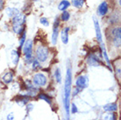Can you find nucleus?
<instances>
[{
  "label": "nucleus",
  "mask_w": 121,
  "mask_h": 120,
  "mask_svg": "<svg viewBox=\"0 0 121 120\" xmlns=\"http://www.w3.org/2000/svg\"><path fill=\"white\" fill-rule=\"evenodd\" d=\"M71 83H72V72H71V69L68 68L66 73L65 82H64L63 98H62L64 109L66 111L67 120H69V104H70V94H71Z\"/></svg>",
  "instance_id": "obj_1"
},
{
  "label": "nucleus",
  "mask_w": 121,
  "mask_h": 120,
  "mask_svg": "<svg viewBox=\"0 0 121 120\" xmlns=\"http://www.w3.org/2000/svg\"><path fill=\"white\" fill-rule=\"evenodd\" d=\"M93 21H94V26H95V31H96V37H97V39L99 44H102L103 43V35H102V33H101V29H100V25L99 22H98V19H97L96 17H93Z\"/></svg>",
  "instance_id": "obj_8"
},
{
  "label": "nucleus",
  "mask_w": 121,
  "mask_h": 120,
  "mask_svg": "<svg viewBox=\"0 0 121 120\" xmlns=\"http://www.w3.org/2000/svg\"><path fill=\"white\" fill-rule=\"evenodd\" d=\"M33 82L34 84V86L43 87L48 82V79H47V76L44 74H42V73H37V74L33 75Z\"/></svg>",
  "instance_id": "obj_5"
},
{
  "label": "nucleus",
  "mask_w": 121,
  "mask_h": 120,
  "mask_svg": "<svg viewBox=\"0 0 121 120\" xmlns=\"http://www.w3.org/2000/svg\"><path fill=\"white\" fill-rule=\"evenodd\" d=\"M120 39H118V38H113V40H112V43H113V45L115 46L116 47H120Z\"/></svg>",
  "instance_id": "obj_26"
},
{
  "label": "nucleus",
  "mask_w": 121,
  "mask_h": 120,
  "mask_svg": "<svg viewBox=\"0 0 121 120\" xmlns=\"http://www.w3.org/2000/svg\"><path fill=\"white\" fill-rule=\"evenodd\" d=\"M5 12L7 16L9 17V18H14L15 16H17L19 13V10L18 8H16V7H7L5 9Z\"/></svg>",
  "instance_id": "obj_11"
},
{
  "label": "nucleus",
  "mask_w": 121,
  "mask_h": 120,
  "mask_svg": "<svg viewBox=\"0 0 121 120\" xmlns=\"http://www.w3.org/2000/svg\"><path fill=\"white\" fill-rule=\"evenodd\" d=\"M26 14L23 13H18V15L15 16L14 18L12 19V31L18 34V35H21L22 33L26 30Z\"/></svg>",
  "instance_id": "obj_2"
},
{
  "label": "nucleus",
  "mask_w": 121,
  "mask_h": 120,
  "mask_svg": "<svg viewBox=\"0 0 121 120\" xmlns=\"http://www.w3.org/2000/svg\"><path fill=\"white\" fill-rule=\"evenodd\" d=\"M70 18V13L69 12H68V11H63L62 13L60 14V20L63 21V22H67V21H69Z\"/></svg>",
  "instance_id": "obj_17"
},
{
  "label": "nucleus",
  "mask_w": 121,
  "mask_h": 120,
  "mask_svg": "<svg viewBox=\"0 0 121 120\" xmlns=\"http://www.w3.org/2000/svg\"><path fill=\"white\" fill-rule=\"evenodd\" d=\"M55 81H57L58 83H60V81H61V74H60V70L59 69H55Z\"/></svg>",
  "instance_id": "obj_23"
},
{
  "label": "nucleus",
  "mask_w": 121,
  "mask_h": 120,
  "mask_svg": "<svg viewBox=\"0 0 121 120\" xmlns=\"http://www.w3.org/2000/svg\"><path fill=\"white\" fill-rule=\"evenodd\" d=\"M36 59L39 60V62H45L48 60L49 56V50L48 47L43 45H39L36 47Z\"/></svg>",
  "instance_id": "obj_4"
},
{
  "label": "nucleus",
  "mask_w": 121,
  "mask_h": 120,
  "mask_svg": "<svg viewBox=\"0 0 121 120\" xmlns=\"http://www.w3.org/2000/svg\"><path fill=\"white\" fill-rule=\"evenodd\" d=\"M26 107H28V109L26 108V110H27V111H30L32 109H33V105L32 104H27V106Z\"/></svg>",
  "instance_id": "obj_32"
},
{
  "label": "nucleus",
  "mask_w": 121,
  "mask_h": 120,
  "mask_svg": "<svg viewBox=\"0 0 121 120\" xmlns=\"http://www.w3.org/2000/svg\"><path fill=\"white\" fill-rule=\"evenodd\" d=\"M104 111H108V112H115L118 110V105L115 103H108V104L104 106Z\"/></svg>",
  "instance_id": "obj_14"
},
{
  "label": "nucleus",
  "mask_w": 121,
  "mask_h": 120,
  "mask_svg": "<svg viewBox=\"0 0 121 120\" xmlns=\"http://www.w3.org/2000/svg\"><path fill=\"white\" fill-rule=\"evenodd\" d=\"M109 12V4L106 1H103L97 7V15L99 17H104Z\"/></svg>",
  "instance_id": "obj_7"
},
{
  "label": "nucleus",
  "mask_w": 121,
  "mask_h": 120,
  "mask_svg": "<svg viewBox=\"0 0 121 120\" xmlns=\"http://www.w3.org/2000/svg\"><path fill=\"white\" fill-rule=\"evenodd\" d=\"M4 0H0V11L4 10Z\"/></svg>",
  "instance_id": "obj_29"
},
{
  "label": "nucleus",
  "mask_w": 121,
  "mask_h": 120,
  "mask_svg": "<svg viewBox=\"0 0 121 120\" xmlns=\"http://www.w3.org/2000/svg\"><path fill=\"white\" fill-rule=\"evenodd\" d=\"M58 35H59V28H55L53 29V34H52V43L55 45L57 43Z\"/></svg>",
  "instance_id": "obj_18"
},
{
  "label": "nucleus",
  "mask_w": 121,
  "mask_h": 120,
  "mask_svg": "<svg viewBox=\"0 0 121 120\" xmlns=\"http://www.w3.org/2000/svg\"><path fill=\"white\" fill-rule=\"evenodd\" d=\"M89 86V78L87 75H79L76 80V88L79 90H83Z\"/></svg>",
  "instance_id": "obj_6"
},
{
  "label": "nucleus",
  "mask_w": 121,
  "mask_h": 120,
  "mask_svg": "<svg viewBox=\"0 0 121 120\" xmlns=\"http://www.w3.org/2000/svg\"><path fill=\"white\" fill-rule=\"evenodd\" d=\"M117 119V117L114 112H111L109 115H107L105 117H104V120H116Z\"/></svg>",
  "instance_id": "obj_25"
},
{
  "label": "nucleus",
  "mask_w": 121,
  "mask_h": 120,
  "mask_svg": "<svg viewBox=\"0 0 121 120\" xmlns=\"http://www.w3.org/2000/svg\"><path fill=\"white\" fill-rule=\"evenodd\" d=\"M116 75H117V77L118 78H120V69H116Z\"/></svg>",
  "instance_id": "obj_31"
},
{
  "label": "nucleus",
  "mask_w": 121,
  "mask_h": 120,
  "mask_svg": "<svg viewBox=\"0 0 121 120\" xmlns=\"http://www.w3.org/2000/svg\"><path fill=\"white\" fill-rule=\"evenodd\" d=\"M70 5H71V4H70L69 1H68V0H61L59 4H58V9L61 11V12H63V11H66L68 8H69Z\"/></svg>",
  "instance_id": "obj_12"
},
{
  "label": "nucleus",
  "mask_w": 121,
  "mask_h": 120,
  "mask_svg": "<svg viewBox=\"0 0 121 120\" xmlns=\"http://www.w3.org/2000/svg\"><path fill=\"white\" fill-rule=\"evenodd\" d=\"M39 23H40L41 25H43L44 26H49L48 19L47 18H45V17L39 18Z\"/></svg>",
  "instance_id": "obj_24"
},
{
  "label": "nucleus",
  "mask_w": 121,
  "mask_h": 120,
  "mask_svg": "<svg viewBox=\"0 0 121 120\" xmlns=\"http://www.w3.org/2000/svg\"><path fill=\"white\" fill-rule=\"evenodd\" d=\"M12 61L13 63L17 65L18 62V60H19V54H18V51L16 50H12Z\"/></svg>",
  "instance_id": "obj_20"
},
{
  "label": "nucleus",
  "mask_w": 121,
  "mask_h": 120,
  "mask_svg": "<svg viewBox=\"0 0 121 120\" xmlns=\"http://www.w3.org/2000/svg\"><path fill=\"white\" fill-rule=\"evenodd\" d=\"M38 98H39V99H40V100H44V101L48 103L49 105H52V100H51V98H50V97H49L48 95H46V94H43V93L39 94V96H38Z\"/></svg>",
  "instance_id": "obj_19"
},
{
  "label": "nucleus",
  "mask_w": 121,
  "mask_h": 120,
  "mask_svg": "<svg viewBox=\"0 0 121 120\" xmlns=\"http://www.w3.org/2000/svg\"><path fill=\"white\" fill-rule=\"evenodd\" d=\"M87 61H88L89 65H91V66H98L100 63L99 58L97 57V56H96V55L93 54H91L89 55Z\"/></svg>",
  "instance_id": "obj_10"
},
{
  "label": "nucleus",
  "mask_w": 121,
  "mask_h": 120,
  "mask_svg": "<svg viewBox=\"0 0 121 120\" xmlns=\"http://www.w3.org/2000/svg\"><path fill=\"white\" fill-rule=\"evenodd\" d=\"M60 18L57 17V18H55V22H54V26H53V29H55V28H59V26H60Z\"/></svg>",
  "instance_id": "obj_27"
},
{
  "label": "nucleus",
  "mask_w": 121,
  "mask_h": 120,
  "mask_svg": "<svg viewBox=\"0 0 121 120\" xmlns=\"http://www.w3.org/2000/svg\"><path fill=\"white\" fill-rule=\"evenodd\" d=\"M12 80H13V73L12 72L5 73V74L3 75V77H2V81H3L4 83H5V84L11 83L12 81Z\"/></svg>",
  "instance_id": "obj_13"
},
{
  "label": "nucleus",
  "mask_w": 121,
  "mask_h": 120,
  "mask_svg": "<svg viewBox=\"0 0 121 120\" xmlns=\"http://www.w3.org/2000/svg\"><path fill=\"white\" fill-rule=\"evenodd\" d=\"M85 3V0H72L71 2V4H72L74 7H76L77 9H81L83 7V4Z\"/></svg>",
  "instance_id": "obj_16"
},
{
  "label": "nucleus",
  "mask_w": 121,
  "mask_h": 120,
  "mask_svg": "<svg viewBox=\"0 0 121 120\" xmlns=\"http://www.w3.org/2000/svg\"><path fill=\"white\" fill-rule=\"evenodd\" d=\"M31 1H33V2H37V1H39V0H31Z\"/></svg>",
  "instance_id": "obj_33"
},
{
  "label": "nucleus",
  "mask_w": 121,
  "mask_h": 120,
  "mask_svg": "<svg viewBox=\"0 0 121 120\" xmlns=\"http://www.w3.org/2000/svg\"><path fill=\"white\" fill-rule=\"evenodd\" d=\"M69 27H65L60 32V39H61L62 43L65 45L68 44V42H69Z\"/></svg>",
  "instance_id": "obj_9"
},
{
  "label": "nucleus",
  "mask_w": 121,
  "mask_h": 120,
  "mask_svg": "<svg viewBox=\"0 0 121 120\" xmlns=\"http://www.w3.org/2000/svg\"><path fill=\"white\" fill-rule=\"evenodd\" d=\"M32 64H33V69L34 71H38V70L41 69V65H40L39 61L37 59H33Z\"/></svg>",
  "instance_id": "obj_22"
},
{
  "label": "nucleus",
  "mask_w": 121,
  "mask_h": 120,
  "mask_svg": "<svg viewBox=\"0 0 121 120\" xmlns=\"http://www.w3.org/2000/svg\"><path fill=\"white\" fill-rule=\"evenodd\" d=\"M77 111H78V110H77V107L76 106V104H74V103H73V104L71 105V112L75 114V113H76Z\"/></svg>",
  "instance_id": "obj_28"
},
{
  "label": "nucleus",
  "mask_w": 121,
  "mask_h": 120,
  "mask_svg": "<svg viewBox=\"0 0 121 120\" xmlns=\"http://www.w3.org/2000/svg\"><path fill=\"white\" fill-rule=\"evenodd\" d=\"M23 48V53L25 54V60L26 64H31L33 62V42L32 39H27L26 40L24 46L22 47Z\"/></svg>",
  "instance_id": "obj_3"
},
{
  "label": "nucleus",
  "mask_w": 121,
  "mask_h": 120,
  "mask_svg": "<svg viewBox=\"0 0 121 120\" xmlns=\"http://www.w3.org/2000/svg\"><path fill=\"white\" fill-rule=\"evenodd\" d=\"M111 34L113 38H118L121 39V27L120 26H115L112 28L111 30Z\"/></svg>",
  "instance_id": "obj_15"
},
{
  "label": "nucleus",
  "mask_w": 121,
  "mask_h": 120,
  "mask_svg": "<svg viewBox=\"0 0 121 120\" xmlns=\"http://www.w3.org/2000/svg\"><path fill=\"white\" fill-rule=\"evenodd\" d=\"M26 31L25 30L22 34L20 35V39H19V49H21L22 47L24 46L25 42H26Z\"/></svg>",
  "instance_id": "obj_21"
},
{
  "label": "nucleus",
  "mask_w": 121,
  "mask_h": 120,
  "mask_svg": "<svg viewBox=\"0 0 121 120\" xmlns=\"http://www.w3.org/2000/svg\"><path fill=\"white\" fill-rule=\"evenodd\" d=\"M7 120H14V115H13V113H10L7 116Z\"/></svg>",
  "instance_id": "obj_30"
}]
</instances>
